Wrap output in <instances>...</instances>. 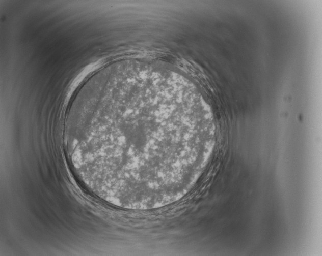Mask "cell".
<instances>
[{"instance_id":"obj_1","label":"cell","mask_w":322,"mask_h":256,"mask_svg":"<svg viewBox=\"0 0 322 256\" xmlns=\"http://www.w3.org/2000/svg\"><path fill=\"white\" fill-rule=\"evenodd\" d=\"M176 88L122 69L72 105L64 144L88 190L127 210L162 207L190 190L205 163L210 125L182 110Z\"/></svg>"}]
</instances>
